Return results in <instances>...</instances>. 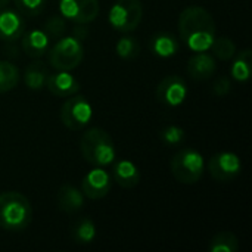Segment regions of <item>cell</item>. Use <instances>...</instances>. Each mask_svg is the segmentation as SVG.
<instances>
[{"label":"cell","instance_id":"cell-19","mask_svg":"<svg viewBox=\"0 0 252 252\" xmlns=\"http://www.w3.org/2000/svg\"><path fill=\"white\" fill-rule=\"evenodd\" d=\"M47 75H49V72H47L46 65L40 61H35V62L30 63L24 72L25 86L31 90H40L46 86Z\"/></svg>","mask_w":252,"mask_h":252},{"label":"cell","instance_id":"cell-14","mask_svg":"<svg viewBox=\"0 0 252 252\" xmlns=\"http://www.w3.org/2000/svg\"><path fill=\"white\" fill-rule=\"evenodd\" d=\"M216 69H217L216 59L205 52H198L196 55L190 56L188 62V72L196 81H204L211 78Z\"/></svg>","mask_w":252,"mask_h":252},{"label":"cell","instance_id":"cell-25","mask_svg":"<svg viewBox=\"0 0 252 252\" xmlns=\"http://www.w3.org/2000/svg\"><path fill=\"white\" fill-rule=\"evenodd\" d=\"M43 31L46 32V35L50 40H59L61 37H63L65 31H66V21L62 15H53L50 16L43 27Z\"/></svg>","mask_w":252,"mask_h":252},{"label":"cell","instance_id":"cell-1","mask_svg":"<svg viewBox=\"0 0 252 252\" xmlns=\"http://www.w3.org/2000/svg\"><path fill=\"white\" fill-rule=\"evenodd\" d=\"M179 32L183 43L193 52H207L216 40V21L202 6H189L179 16Z\"/></svg>","mask_w":252,"mask_h":252},{"label":"cell","instance_id":"cell-2","mask_svg":"<svg viewBox=\"0 0 252 252\" xmlns=\"http://www.w3.org/2000/svg\"><path fill=\"white\" fill-rule=\"evenodd\" d=\"M32 219L30 201L19 192H4L0 195V227L9 232L27 229Z\"/></svg>","mask_w":252,"mask_h":252},{"label":"cell","instance_id":"cell-22","mask_svg":"<svg viewBox=\"0 0 252 252\" xmlns=\"http://www.w3.org/2000/svg\"><path fill=\"white\" fill-rule=\"evenodd\" d=\"M238 250H239V241L232 232L217 233L210 241V251L211 252H236Z\"/></svg>","mask_w":252,"mask_h":252},{"label":"cell","instance_id":"cell-8","mask_svg":"<svg viewBox=\"0 0 252 252\" xmlns=\"http://www.w3.org/2000/svg\"><path fill=\"white\" fill-rule=\"evenodd\" d=\"M208 171L217 182H230L241 174L242 162L233 152H220L211 157L208 162Z\"/></svg>","mask_w":252,"mask_h":252},{"label":"cell","instance_id":"cell-29","mask_svg":"<svg viewBox=\"0 0 252 252\" xmlns=\"http://www.w3.org/2000/svg\"><path fill=\"white\" fill-rule=\"evenodd\" d=\"M232 89V81L230 78L227 77H220L216 80L214 83V87H213V92L217 94V96H226Z\"/></svg>","mask_w":252,"mask_h":252},{"label":"cell","instance_id":"cell-28","mask_svg":"<svg viewBox=\"0 0 252 252\" xmlns=\"http://www.w3.org/2000/svg\"><path fill=\"white\" fill-rule=\"evenodd\" d=\"M159 136H161L162 142L167 143V145H179V143H182L183 139H185V131H183V128H180V127L168 126V127H165V128L159 133Z\"/></svg>","mask_w":252,"mask_h":252},{"label":"cell","instance_id":"cell-13","mask_svg":"<svg viewBox=\"0 0 252 252\" xmlns=\"http://www.w3.org/2000/svg\"><path fill=\"white\" fill-rule=\"evenodd\" d=\"M46 87L58 97H69L80 90V83L71 74H68V71H59L56 74L47 75Z\"/></svg>","mask_w":252,"mask_h":252},{"label":"cell","instance_id":"cell-18","mask_svg":"<svg viewBox=\"0 0 252 252\" xmlns=\"http://www.w3.org/2000/svg\"><path fill=\"white\" fill-rule=\"evenodd\" d=\"M179 47H180L179 40L168 32H159L151 38V50L154 55L159 58H170L176 55Z\"/></svg>","mask_w":252,"mask_h":252},{"label":"cell","instance_id":"cell-15","mask_svg":"<svg viewBox=\"0 0 252 252\" xmlns=\"http://www.w3.org/2000/svg\"><path fill=\"white\" fill-rule=\"evenodd\" d=\"M50 38L46 35L43 30H31L25 34H22V50L30 58H41L44 53H47Z\"/></svg>","mask_w":252,"mask_h":252},{"label":"cell","instance_id":"cell-12","mask_svg":"<svg viewBox=\"0 0 252 252\" xmlns=\"http://www.w3.org/2000/svg\"><path fill=\"white\" fill-rule=\"evenodd\" d=\"M25 31L24 18L10 9L0 10V40L3 41H15L22 37Z\"/></svg>","mask_w":252,"mask_h":252},{"label":"cell","instance_id":"cell-23","mask_svg":"<svg viewBox=\"0 0 252 252\" xmlns=\"http://www.w3.org/2000/svg\"><path fill=\"white\" fill-rule=\"evenodd\" d=\"M18 80H19L18 68L7 61H0V93L10 92L13 87H16Z\"/></svg>","mask_w":252,"mask_h":252},{"label":"cell","instance_id":"cell-9","mask_svg":"<svg viewBox=\"0 0 252 252\" xmlns=\"http://www.w3.org/2000/svg\"><path fill=\"white\" fill-rule=\"evenodd\" d=\"M61 15L77 24H89L99 15V0H59Z\"/></svg>","mask_w":252,"mask_h":252},{"label":"cell","instance_id":"cell-24","mask_svg":"<svg viewBox=\"0 0 252 252\" xmlns=\"http://www.w3.org/2000/svg\"><path fill=\"white\" fill-rule=\"evenodd\" d=\"M115 52L117 55L121 58V59H126V61H130V59H134L139 56L140 53V44L136 38L133 37H123L117 46H115Z\"/></svg>","mask_w":252,"mask_h":252},{"label":"cell","instance_id":"cell-3","mask_svg":"<svg viewBox=\"0 0 252 252\" xmlns=\"http://www.w3.org/2000/svg\"><path fill=\"white\" fill-rule=\"evenodd\" d=\"M80 151L83 158L94 167H106L115 159L114 140L99 127H93L83 134L80 140Z\"/></svg>","mask_w":252,"mask_h":252},{"label":"cell","instance_id":"cell-11","mask_svg":"<svg viewBox=\"0 0 252 252\" xmlns=\"http://www.w3.org/2000/svg\"><path fill=\"white\" fill-rule=\"evenodd\" d=\"M111 188H112L111 176L102 167L90 170L84 176V179L81 182L83 193L89 199H102V198H105L109 193Z\"/></svg>","mask_w":252,"mask_h":252},{"label":"cell","instance_id":"cell-20","mask_svg":"<svg viewBox=\"0 0 252 252\" xmlns=\"http://www.w3.org/2000/svg\"><path fill=\"white\" fill-rule=\"evenodd\" d=\"M72 239L80 245L92 244L96 239V226L90 219H81L72 226Z\"/></svg>","mask_w":252,"mask_h":252},{"label":"cell","instance_id":"cell-21","mask_svg":"<svg viewBox=\"0 0 252 252\" xmlns=\"http://www.w3.org/2000/svg\"><path fill=\"white\" fill-rule=\"evenodd\" d=\"M252 53L250 49L242 50L232 63V77L238 81H247L251 77Z\"/></svg>","mask_w":252,"mask_h":252},{"label":"cell","instance_id":"cell-17","mask_svg":"<svg viewBox=\"0 0 252 252\" xmlns=\"http://www.w3.org/2000/svg\"><path fill=\"white\" fill-rule=\"evenodd\" d=\"M83 204H84V198H83V193L71 186V185H63L59 188L58 190V205L62 211L68 213V214H72V213H77L78 210L83 208Z\"/></svg>","mask_w":252,"mask_h":252},{"label":"cell","instance_id":"cell-4","mask_svg":"<svg viewBox=\"0 0 252 252\" xmlns=\"http://www.w3.org/2000/svg\"><path fill=\"white\" fill-rule=\"evenodd\" d=\"M49 63L58 71H71L77 68L84 58V47L75 37H61L47 50Z\"/></svg>","mask_w":252,"mask_h":252},{"label":"cell","instance_id":"cell-5","mask_svg":"<svg viewBox=\"0 0 252 252\" xmlns=\"http://www.w3.org/2000/svg\"><path fill=\"white\" fill-rule=\"evenodd\" d=\"M204 158L195 149H182L171 159V173L177 182L193 185L204 174Z\"/></svg>","mask_w":252,"mask_h":252},{"label":"cell","instance_id":"cell-26","mask_svg":"<svg viewBox=\"0 0 252 252\" xmlns=\"http://www.w3.org/2000/svg\"><path fill=\"white\" fill-rule=\"evenodd\" d=\"M214 55L220 59V61H229L235 56L236 53V46L235 43L227 38V37H220V38H216L213 46H211Z\"/></svg>","mask_w":252,"mask_h":252},{"label":"cell","instance_id":"cell-27","mask_svg":"<svg viewBox=\"0 0 252 252\" xmlns=\"http://www.w3.org/2000/svg\"><path fill=\"white\" fill-rule=\"evenodd\" d=\"M15 4L22 13L28 16H35L43 12L46 0H15Z\"/></svg>","mask_w":252,"mask_h":252},{"label":"cell","instance_id":"cell-31","mask_svg":"<svg viewBox=\"0 0 252 252\" xmlns=\"http://www.w3.org/2000/svg\"><path fill=\"white\" fill-rule=\"evenodd\" d=\"M9 1H10V0H0V10H1V9H4V7L9 4Z\"/></svg>","mask_w":252,"mask_h":252},{"label":"cell","instance_id":"cell-16","mask_svg":"<svg viewBox=\"0 0 252 252\" xmlns=\"http://www.w3.org/2000/svg\"><path fill=\"white\" fill-rule=\"evenodd\" d=\"M112 179L118 183V186L124 189H133L140 182V171L131 161L121 159L112 168Z\"/></svg>","mask_w":252,"mask_h":252},{"label":"cell","instance_id":"cell-10","mask_svg":"<svg viewBox=\"0 0 252 252\" xmlns=\"http://www.w3.org/2000/svg\"><path fill=\"white\" fill-rule=\"evenodd\" d=\"M188 96V86L179 75L165 77L157 87V99L170 108H176L185 102Z\"/></svg>","mask_w":252,"mask_h":252},{"label":"cell","instance_id":"cell-6","mask_svg":"<svg viewBox=\"0 0 252 252\" xmlns=\"http://www.w3.org/2000/svg\"><path fill=\"white\" fill-rule=\"evenodd\" d=\"M143 16L140 0H117L109 10V24L121 32L134 31Z\"/></svg>","mask_w":252,"mask_h":252},{"label":"cell","instance_id":"cell-7","mask_svg":"<svg viewBox=\"0 0 252 252\" xmlns=\"http://www.w3.org/2000/svg\"><path fill=\"white\" fill-rule=\"evenodd\" d=\"M93 111L90 102L81 94H72L61 106V121L72 131L84 128L92 120Z\"/></svg>","mask_w":252,"mask_h":252},{"label":"cell","instance_id":"cell-30","mask_svg":"<svg viewBox=\"0 0 252 252\" xmlns=\"http://www.w3.org/2000/svg\"><path fill=\"white\" fill-rule=\"evenodd\" d=\"M74 37L77 38V40H84L86 37H87V34H89V31H87V28H84V27H75L74 28Z\"/></svg>","mask_w":252,"mask_h":252}]
</instances>
